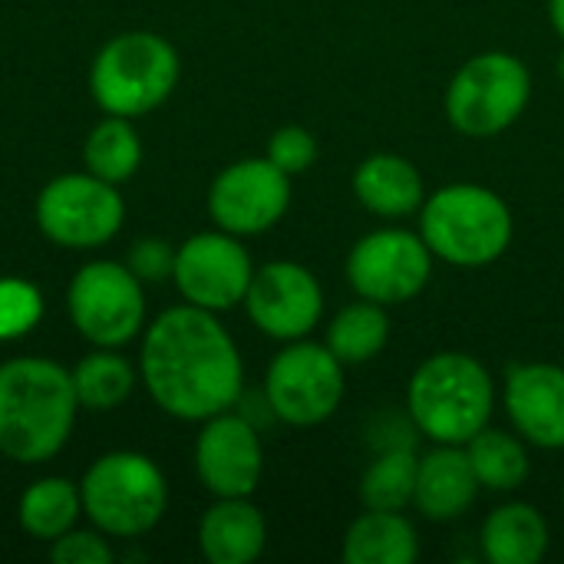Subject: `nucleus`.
<instances>
[{
	"mask_svg": "<svg viewBox=\"0 0 564 564\" xmlns=\"http://www.w3.org/2000/svg\"><path fill=\"white\" fill-rule=\"evenodd\" d=\"M139 380L175 420L205 423L241 400L245 367L231 334L195 304L162 311L142 337Z\"/></svg>",
	"mask_w": 564,
	"mask_h": 564,
	"instance_id": "nucleus-1",
	"label": "nucleus"
},
{
	"mask_svg": "<svg viewBox=\"0 0 564 564\" xmlns=\"http://www.w3.org/2000/svg\"><path fill=\"white\" fill-rule=\"evenodd\" d=\"M76 390L66 367L46 357L0 364V456L40 466L50 463L76 426Z\"/></svg>",
	"mask_w": 564,
	"mask_h": 564,
	"instance_id": "nucleus-2",
	"label": "nucleus"
},
{
	"mask_svg": "<svg viewBox=\"0 0 564 564\" xmlns=\"http://www.w3.org/2000/svg\"><path fill=\"white\" fill-rule=\"evenodd\" d=\"M492 377L469 354H436L410 380V416L440 446H463L492 416Z\"/></svg>",
	"mask_w": 564,
	"mask_h": 564,
	"instance_id": "nucleus-3",
	"label": "nucleus"
},
{
	"mask_svg": "<svg viewBox=\"0 0 564 564\" xmlns=\"http://www.w3.org/2000/svg\"><path fill=\"white\" fill-rule=\"evenodd\" d=\"M182 63L175 46L152 30L112 36L89 66V93L106 116H145L178 86Z\"/></svg>",
	"mask_w": 564,
	"mask_h": 564,
	"instance_id": "nucleus-4",
	"label": "nucleus"
},
{
	"mask_svg": "<svg viewBox=\"0 0 564 564\" xmlns=\"http://www.w3.org/2000/svg\"><path fill=\"white\" fill-rule=\"evenodd\" d=\"M83 516L109 539H139L152 532L169 506V486L162 469L142 453H106L99 456L83 482Z\"/></svg>",
	"mask_w": 564,
	"mask_h": 564,
	"instance_id": "nucleus-5",
	"label": "nucleus"
},
{
	"mask_svg": "<svg viewBox=\"0 0 564 564\" xmlns=\"http://www.w3.org/2000/svg\"><path fill=\"white\" fill-rule=\"evenodd\" d=\"M420 231L436 258L459 268H482L509 248L512 212L482 185H446L423 205Z\"/></svg>",
	"mask_w": 564,
	"mask_h": 564,
	"instance_id": "nucleus-6",
	"label": "nucleus"
},
{
	"mask_svg": "<svg viewBox=\"0 0 564 564\" xmlns=\"http://www.w3.org/2000/svg\"><path fill=\"white\" fill-rule=\"evenodd\" d=\"M532 76L512 53L473 56L446 89V116L453 129L473 139L499 135L529 106Z\"/></svg>",
	"mask_w": 564,
	"mask_h": 564,
	"instance_id": "nucleus-7",
	"label": "nucleus"
},
{
	"mask_svg": "<svg viewBox=\"0 0 564 564\" xmlns=\"http://www.w3.org/2000/svg\"><path fill=\"white\" fill-rule=\"evenodd\" d=\"M36 228L59 248L89 251L112 241L126 221L119 185L93 172H66L46 182L36 195Z\"/></svg>",
	"mask_w": 564,
	"mask_h": 564,
	"instance_id": "nucleus-8",
	"label": "nucleus"
},
{
	"mask_svg": "<svg viewBox=\"0 0 564 564\" xmlns=\"http://www.w3.org/2000/svg\"><path fill=\"white\" fill-rule=\"evenodd\" d=\"M66 311L93 347H126L145 327L142 281L122 261H89L66 288Z\"/></svg>",
	"mask_w": 564,
	"mask_h": 564,
	"instance_id": "nucleus-9",
	"label": "nucleus"
},
{
	"mask_svg": "<svg viewBox=\"0 0 564 564\" xmlns=\"http://www.w3.org/2000/svg\"><path fill=\"white\" fill-rule=\"evenodd\" d=\"M344 364L330 347L297 340L284 347L264 377V400L271 413L291 426H317L340 406Z\"/></svg>",
	"mask_w": 564,
	"mask_h": 564,
	"instance_id": "nucleus-10",
	"label": "nucleus"
},
{
	"mask_svg": "<svg viewBox=\"0 0 564 564\" xmlns=\"http://www.w3.org/2000/svg\"><path fill=\"white\" fill-rule=\"evenodd\" d=\"M433 274V251L423 235L383 228L360 238L347 258V281L364 301L403 304L416 297Z\"/></svg>",
	"mask_w": 564,
	"mask_h": 564,
	"instance_id": "nucleus-11",
	"label": "nucleus"
},
{
	"mask_svg": "<svg viewBox=\"0 0 564 564\" xmlns=\"http://www.w3.org/2000/svg\"><path fill=\"white\" fill-rule=\"evenodd\" d=\"M251 258L241 248L238 235L228 231H202L192 235L175 251V271L172 281L185 304H195L202 311H231L245 301L251 284Z\"/></svg>",
	"mask_w": 564,
	"mask_h": 564,
	"instance_id": "nucleus-12",
	"label": "nucleus"
},
{
	"mask_svg": "<svg viewBox=\"0 0 564 564\" xmlns=\"http://www.w3.org/2000/svg\"><path fill=\"white\" fill-rule=\"evenodd\" d=\"M291 205V175L271 159H241L221 169L208 188V212L228 235H261L281 221Z\"/></svg>",
	"mask_w": 564,
	"mask_h": 564,
	"instance_id": "nucleus-13",
	"label": "nucleus"
},
{
	"mask_svg": "<svg viewBox=\"0 0 564 564\" xmlns=\"http://www.w3.org/2000/svg\"><path fill=\"white\" fill-rule=\"evenodd\" d=\"M251 324L274 340H301L311 334L324 311L317 278L294 261H271L251 274L241 301Z\"/></svg>",
	"mask_w": 564,
	"mask_h": 564,
	"instance_id": "nucleus-14",
	"label": "nucleus"
},
{
	"mask_svg": "<svg viewBox=\"0 0 564 564\" xmlns=\"http://www.w3.org/2000/svg\"><path fill=\"white\" fill-rule=\"evenodd\" d=\"M195 473L215 499L251 496L264 473V453L254 426L231 410L205 420L195 440Z\"/></svg>",
	"mask_w": 564,
	"mask_h": 564,
	"instance_id": "nucleus-15",
	"label": "nucleus"
},
{
	"mask_svg": "<svg viewBox=\"0 0 564 564\" xmlns=\"http://www.w3.org/2000/svg\"><path fill=\"white\" fill-rule=\"evenodd\" d=\"M506 410L512 426L542 449L564 446V370L555 364H522L509 370Z\"/></svg>",
	"mask_w": 564,
	"mask_h": 564,
	"instance_id": "nucleus-16",
	"label": "nucleus"
},
{
	"mask_svg": "<svg viewBox=\"0 0 564 564\" xmlns=\"http://www.w3.org/2000/svg\"><path fill=\"white\" fill-rule=\"evenodd\" d=\"M479 496V479L459 446H440L416 466V509L433 522L459 519Z\"/></svg>",
	"mask_w": 564,
	"mask_h": 564,
	"instance_id": "nucleus-17",
	"label": "nucleus"
},
{
	"mask_svg": "<svg viewBox=\"0 0 564 564\" xmlns=\"http://www.w3.org/2000/svg\"><path fill=\"white\" fill-rule=\"evenodd\" d=\"M268 542L264 516L245 499H218L198 522V549L212 564H251Z\"/></svg>",
	"mask_w": 564,
	"mask_h": 564,
	"instance_id": "nucleus-18",
	"label": "nucleus"
},
{
	"mask_svg": "<svg viewBox=\"0 0 564 564\" xmlns=\"http://www.w3.org/2000/svg\"><path fill=\"white\" fill-rule=\"evenodd\" d=\"M354 192L360 205L383 218H403L423 202V178L413 162L400 155H370L354 172Z\"/></svg>",
	"mask_w": 564,
	"mask_h": 564,
	"instance_id": "nucleus-19",
	"label": "nucleus"
},
{
	"mask_svg": "<svg viewBox=\"0 0 564 564\" xmlns=\"http://www.w3.org/2000/svg\"><path fill=\"white\" fill-rule=\"evenodd\" d=\"M340 558L347 564H413L420 558V539L400 512L367 509L347 529Z\"/></svg>",
	"mask_w": 564,
	"mask_h": 564,
	"instance_id": "nucleus-20",
	"label": "nucleus"
},
{
	"mask_svg": "<svg viewBox=\"0 0 564 564\" xmlns=\"http://www.w3.org/2000/svg\"><path fill=\"white\" fill-rule=\"evenodd\" d=\"M482 552L492 564H535L549 552V525L539 509L512 502L482 525Z\"/></svg>",
	"mask_w": 564,
	"mask_h": 564,
	"instance_id": "nucleus-21",
	"label": "nucleus"
},
{
	"mask_svg": "<svg viewBox=\"0 0 564 564\" xmlns=\"http://www.w3.org/2000/svg\"><path fill=\"white\" fill-rule=\"evenodd\" d=\"M79 516H83L79 486L63 476L36 479L33 486H26L17 506L20 529L36 542H56L59 535L76 529Z\"/></svg>",
	"mask_w": 564,
	"mask_h": 564,
	"instance_id": "nucleus-22",
	"label": "nucleus"
},
{
	"mask_svg": "<svg viewBox=\"0 0 564 564\" xmlns=\"http://www.w3.org/2000/svg\"><path fill=\"white\" fill-rule=\"evenodd\" d=\"M69 377H73L79 410L109 413V410H119L132 397L139 370L112 347H96L69 370Z\"/></svg>",
	"mask_w": 564,
	"mask_h": 564,
	"instance_id": "nucleus-23",
	"label": "nucleus"
},
{
	"mask_svg": "<svg viewBox=\"0 0 564 564\" xmlns=\"http://www.w3.org/2000/svg\"><path fill=\"white\" fill-rule=\"evenodd\" d=\"M83 165L102 182H112V185L129 182L142 165V139L132 119L126 116L99 119L83 142Z\"/></svg>",
	"mask_w": 564,
	"mask_h": 564,
	"instance_id": "nucleus-24",
	"label": "nucleus"
},
{
	"mask_svg": "<svg viewBox=\"0 0 564 564\" xmlns=\"http://www.w3.org/2000/svg\"><path fill=\"white\" fill-rule=\"evenodd\" d=\"M390 337V321L383 304L360 301L344 307L327 327V347L340 364H367L373 360Z\"/></svg>",
	"mask_w": 564,
	"mask_h": 564,
	"instance_id": "nucleus-25",
	"label": "nucleus"
},
{
	"mask_svg": "<svg viewBox=\"0 0 564 564\" xmlns=\"http://www.w3.org/2000/svg\"><path fill=\"white\" fill-rule=\"evenodd\" d=\"M466 456L473 463V473L479 479V486L496 489V492H509L519 489L529 476V453L525 446L499 430H482L466 443Z\"/></svg>",
	"mask_w": 564,
	"mask_h": 564,
	"instance_id": "nucleus-26",
	"label": "nucleus"
},
{
	"mask_svg": "<svg viewBox=\"0 0 564 564\" xmlns=\"http://www.w3.org/2000/svg\"><path fill=\"white\" fill-rule=\"evenodd\" d=\"M416 466H420V459L406 446L390 449L380 459H373L370 469L360 479L364 506L377 509V512L406 509L413 502V492H416Z\"/></svg>",
	"mask_w": 564,
	"mask_h": 564,
	"instance_id": "nucleus-27",
	"label": "nucleus"
},
{
	"mask_svg": "<svg viewBox=\"0 0 564 564\" xmlns=\"http://www.w3.org/2000/svg\"><path fill=\"white\" fill-rule=\"evenodd\" d=\"M43 317V294L26 278H0V344L26 337Z\"/></svg>",
	"mask_w": 564,
	"mask_h": 564,
	"instance_id": "nucleus-28",
	"label": "nucleus"
},
{
	"mask_svg": "<svg viewBox=\"0 0 564 564\" xmlns=\"http://www.w3.org/2000/svg\"><path fill=\"white\" fill-rule=\"evenodd\" d=\"M50 558L56 564H112L116 552L109 535L99 529H69L56 542H50Z\"/></svg>",
	"mask_w": 564,
	"mask_h": 564,
	"instance_id": "nucleus-29",
	"label": "nucleus"
},
{
	"mask_svg": "<svg viewBox=\"0 0 564 564\" xmlns=\"http://www.w3.org/2000/svg\"><path fill=\"white\" fill-rule=\"evenodd\" d=\"M284 175H301L317 159V139L301 126H284L268 139V155Z\"/></svg>",
	"mask_w": 564,
	"mask_h": 564,
	"instance_id": "nucleus-30",
	"label": "nucleus"
},
{
	"mask_svg": "<svg viewBox=\"0 0 564 564\" xmlns=\"http://www.w3.org/2000/svg\"><path fill=\"white\" fill-rule=\"evenodd\" d=\"M175 245H169L165 238H139L129 248V271L142 281V284H162L172 278L175 271Z\"/></svg>",
	"mask_w": 564,
	"mask_h": 564,
	"instance_id": "nucleus-31",
	"label": "nucleus"
},
{
	"mask_svg": "<svg viewBox=\"0 0 564 564\" xmlns=\"http://www.w3.org/2000/svg\"><path fill=\"white\" fill-rule=\"evenodd\" d=\"M549 13H552L555 30L564 36V0H549Z\"/></svg>",
	"mask_w": 564,
	"mask_h": 564,
	"instance_id": "nucleus-32",
	"label": "nucleus"
},
{
	"mask_svg": "<svg viewBox=\"0 0 564 564\" xmlns=\"http://www.w3.org/2000/svg\"><path fill=\"white\" fill-rule=\"evenodd\" d=\"M558 73H562V79H564V53H562V59H558Z\"/></svg>",
	"mask_w": 564,
	"mask_h": 564,
	"instance_id": "nucleus-33",
	"label": "nucleus"
},
{
	"mask_svg": "<svg viewBox=\"0 0 564 564\" xmlns=\"http://www.w3.org/2000/svg\"><path fill=\"white\" fill-rule=\"evenodd\" d=\"M562 499H564V492H562Z\"/></svg>",
	"mask_w": 564,
	"mask_h": 564,
	"instance_id": "nucleus-34",
	"label": "nucleus"
}]
</instances>
